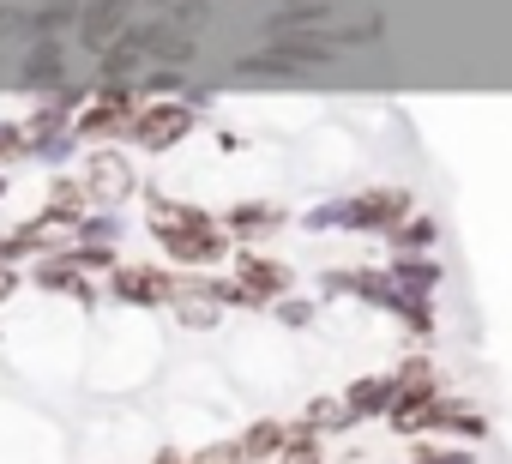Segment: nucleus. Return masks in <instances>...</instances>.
I'll return each mask as SVG.
<instances>
[{"label": "nucleus", "instance_id": "6e6552de", "mask_svg": "<svg viewBox=\"0 0 512 464\" xmlns=\"http://www.w3.org/2000/svg\"><path fill=\"white\" fill-rule=\"evenodd\" d=\"M235 446H241V464L247 458H272V452H284V422H253L247 440H235Z\"/></svg>", "mask_w": 512, "mask_h": 464}, {"label": "nucleus", "instance_id": "f3484780", "mask_svg": "<svg viewBox=\"0 0 512 464\" xmlns=\"http://www.w3.org/2000/svg\"><path fill=\"white\" fill-rule=\"evenodd\" d=\"M7 290H13V278H7V272H0V296H7Z\"/></svg>", "mask_w": 512, "mask_h": 464}, {"label": "nucleus", "instance_id": "ddd939ff", "mask_svg": "<svg viewBox=\"0 0 512 464\" xmlns=\"http://www.w3.org/2000/svg\"><path fill=\"white\" fill-rule=\"evenodd\" d=\"M434 236H440V229H434V223H410V229H404V236H398V242H404V248H428Z\"/></svg>", "mask_w": 512, "mask_h": 464}, {"label": "nucleus", "instance_id": "7ed1b4c3", "mask_svg": "<svg viewBox=\"0 0 512 464\" xmlns=\"http://www.w3.org/2000/svg\"><path fill=\"white\" fill-rule=\"evenodd\" d=\"M187 127H193V109H187V103H157V109H145V115L133 121V139H139L145 151H163V145H175Z\"/></svg>", "mask_w": 512, "mask_h": 464}, {"label": "nucleus", "instance_id": "4468645a", "mask_svg": "<svg viewBox=\"0 0 512 464\" xmlns=\"http://www.w3.org/2000/svg\"><path fill=\"white\" fill-rule=\"evenodd\" d=\"M181 320H187V326H211L217 308H211V302H181Z\"/></svg>", "mask_w": 512, "mask_h": 464}, {"label": "nucleus", "instance_id": "f8f14e48", "mask_svg": "<svg viewBox=\"0 0 512 464\" xmlns=\"http://www.w3.org/2000/svg\"><path fill=\"white\" fill-rule=\"evenodd\" d=\"M241 223H247V229H266V223H278V211H272V205H247V211H235V229H241Z\"/></svg>", "mask_w": 512, "mask_h": 464}, {"label": "nucleus", "instance_id": "f03ea898", "mask_svg": "<svg viewBox=\"0 0 512 464\" xmlns=\"http://www.w3.org/2000/svg\"><path fill=\"white\" fill-rule=\"evenodd\" d=\"M398 217H410L404 187H368L362 199H344V205L326 211V223H350V229H392Z\"/></svg>", "mask_w": 512, "mask_h": 464}, {"label": "nucleus", "instance_id": "9b49d317", "mask_svg": "<svg viewBox=\"0 0 512 464\" xmlns=\"http://www.w3.org/2000/svg\"><path fill=\"white\" fill-rule=\"evenodd\" d=\"M187 464H241V446H235V440H223V446H205V452H193Z\"/></svg>", "mask_w": 512, "mask_h": 464}, {"label": "nucleus", "instance_id": "20e7f679", "mask_svg": "<svg viewBox=\"0 0 512 464\" xmlns=\"http://www.w3.org/2000/svg\"><path fill=\"white\" fill-rule=\"evenodd\" d=\"M392 398H398V380H392V374H368V380H356V386L344 392L350 416H380V410H392Z\"/></svg>", "mask_w": 512, "mask_h": 464}, {"label": "nucleus", "instance_id": "1a4fd4ad", "mask_svg": "<svg viewBox=\"0 0 512 464\" xmlns=\"http://www.w3.org/2000/svg\"><path fill=\"white\" fill-rule=\"evenodd\" d=\"M350 422H356V416H350V404H344V398H320V404L308 410V428H314V434H320V428H326V434H338V428H350Z\"/></svg>", "mask_w": 512, "mask_h": 464}, {"label": "nucleus", "instance_id": "a211bd4d", "mask_svg": "<svg viewBox=\"0 0 512 464\" xmlns=\"http://www.w3.org/2000/svg\"><path fill=\"white\" fill-rule=\"evenodd\" d=\"M284 464H320V458H284Z\"/></svg>", "mask_w": 512, "mask_h": 464}, {"label": "nucleus", "instance_id": "dca6fc26", "mask_svg": "<svg viewBox=\"0 0 512 464\" xmlns=\"http://www.w3.org/2000/svg\"><path fill=\"white\" fill-rule=\"evenodd\" d=\"M151 464H187V458H181V452H157Z\"/></svg>", "mask_w": 512, "mask_h": 464}, {"label": "nucleus", "instance_id": "39448f33", "mask_svg": "<svg viewBox=\"0 0 512 464\" xmlns=\"http://www.w3.org/2000/svg\"><path fill=\"white\" fill-rule=\"evenodd\" d=\"M115 296H121V302H163V296H175V284H169L163 272L127 266V272H115Z\"/></svg>", "mask_w": 512, "mask_h": 464}, {"label": "nucleus", "instance_id": "2eb2a0df", "mask_svg": "<svg viewBox=\"0 0 512 464\" xmlns=\"http://www.w3.org/2000/svg\"><path fill=\"white\" fill-rule=\"evenodd\" d=\"M416 464H470V452H422Z\"/></svg>", "mask_w": 512, "mask_h": 464}, {"label": "nucleus", "instance_id": "0eeeda50", "mask_svg": "<svg viewBox=\"0 0 512 464\" xmlns=\"http://www.w3.org/2000/svg\"><path fill=\"white\" fill-rule=\"evenodd\" d=\"M133 187V169L115 157V151H97L91 157V193H103V199H121Z\"/></svg>", "mask_w": 512, "mask_h": 464}, {"label": "nucleus", "instance_id": "423d86ee", "mask_svg": "<svg viewBox=\"0 0 512 464\" xmlns=\"http://www.w3.org/2000/svg\"><path fill=\"white\" fill-rule=\"evenodd\" d=\"M241 290L260 302V296H278V290H290V272L284 266H272V260H260V254H241Z\"/></svg>", "mask_w": 512, "mask_h": 464}, {"label": "nucleus", "instance_id": "9d476101", "mask_svg": "<svg viewBox=\"0 0 512 464\" xmlns=\"http://www.w3.org/2000/svg\"><path fill=\"white\" fill-rule=\"evenodd\" d=\"M127 109H133V103H127L121 91H109V103H103V109H91L79 127H85V133H109V127H121V121H127Z\"/></svg>", "mask_w": 512, "mask_h": 464}, {"label": "nucleus", "instance_id": "f257e3e1", "mask_svg": "<svg viewBox=\"0 0 512 464\" xmlns=\"http://www.w3.org/2000/svg\"><path fill=\"white\" fill-rule=\"evenodd\" d=\"M151 223H157L163 248H169L175 260H187V266H211V260H223V254H229V242L217 236V229H211V223H205L193 205L151 199Z\"/></svg>", "mask_w": 512, "mask_h": 464}]
</instances>
